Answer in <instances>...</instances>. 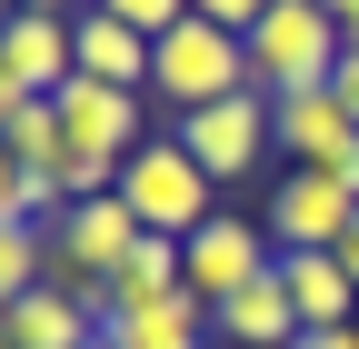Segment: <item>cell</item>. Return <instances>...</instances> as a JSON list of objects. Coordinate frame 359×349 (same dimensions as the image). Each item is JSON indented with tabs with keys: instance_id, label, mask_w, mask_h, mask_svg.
Masks as SVG:
<instances>
[{
	"instance_id": "cell-1",
	"label": "cell",
	"mask_w": 359,
	"mask_h": 349,
	"mask_svg": "<svg viewBox=\"0 0 359 349\" xmlns=\"http://www.w3.org/2000/svg\"><path fill=\"white\" fill-rule=\"evenodd\" d=\"M120 210H130L140 230H160V240H190V230L219 220V180L170 140V130H150V140L120 160Z\"/></svg>"
},
{
	"instance_id": "cell-2",
	"label": "cell",
	"mask_w": 359,
	"mask_h": 349,
	"mask_svg": "<svg viewBox=\"0 0 359 349\" xmlns=\"http://www.w3.org/2000/svg\"><path fill=\"white\" fill-rule=\"evenodd\" d=\"M240 90H259L240 30L180 20L170 40H150V100H170V120H190V110H210V100H240Z\"/></svg>"
},
{
	"instance_id": "cell-3",
	"label": "cell",
	"mask_w": 359,
	"mask_h": 349,
	"mask_svg": "<svg viewBox=\"0 0 359 349\" xmlns=\"http://www.w3.org/2000/svg\"><path fill=\"white\" fill-rule=\"evenodd\" d=\"M339 20L320 11V0H269V20L250 30V80L269 100H290V90H330V70H339Z\"/></svg>"
},
{
	"instance_id": "cell-4",
	"label": "cell",
	"mask_w": 359,
	"mask_h": 349,
	"mask_svg": "<svg viewBox=\"0 0 359 349\" xmlns=\"http://www.w3.org/2000/svg\"><path fill=\"white\" fill-rule=\"evenodd\" d=\"M269 270H280V240H269L259 220H230V210H219L210 230L180 240V289H190L200 310L240 299V289H250V280H269Z\"/></svg>"
},
{
	"instance_id": "cell-5",
	"label": "cell",
	"mask_w": 359,
	"mask_h": 349,
	"mask_svg": "<svg viewBox=\"0 0 359 349\" xmlns=\"http://www.w3.org/2000/svg\"><path fill=\"white\" fill-rule=\"evenodd\" d=\"M170 140L230 190V180H250V170L269 160V90H240V100H210V110H190V120H170Z\"/></svg>"
},
{
	"instance_id": "cell-6",
	"label": "cell",
	"mask_w": 359,
	"mask_h": 349,
	"mask_svg": "<svg viewBox=\"0 0 359 349\" xmlns=\"http://www.w3.org/2000/svg\"><path fill=\"white\" fill-rule=\"evenodd\" d=\"M150 140V110H140V90H110V80H60V150H80V160H130Z\"/></svg>"
},
{
	"instance_id": "cell-7",
	"label": "cell",
	"mask_w": 359,
	"mask_h": 349,
	"mask_svg": "<svg viewBox=\"0 0 359 349\" xmlns=\"http://www.w3.org/2000/svg\"><path fill=\"white\" fill-rule=\"evenodd\" d=\"M349 190H339V170H280V190H269V240L280 249H339V230H349Z\"/></svg>"
},
{
	"instance_id": "cell-8",
	"label": "cell",
	"mask_w": 359,
	"mask_h": 349,
	"mask_svg": "<svg viewBox=\"0 0 359 349\" xmlns=\"http://www.w3.org/2000/svg\"><path fill=\"white\" fill-rule=\"evenodd\" d=\"M70 20H80V11H30V0L0 20V70H11L30 100H60V80L80 70V60H70Z\"/></svg>"
},
{
	"instance_id": "cell-9",
	"label": "cell",
	"mask_w": 359,
	"mask_h": 349,
	"mask_svg": "<svg viewBox=\"0 0 359 349\" xmlns=\"http://www.w3.org/2000/svg\"><path fill=\"white\" fill-rule=\"evenodd\" d=\"M349 110L330 90H290V100H269V150H290V170H339L349 160Z\"/></svg>"
},
{
	"instance_id": "cell-10",
	"label": "cell",
	"mask_w": 359,
	"mask_h": 349,
	"mask_svg": "<svg viewBox=\"0 0 359 349\" xmlns=\"http://www.w3.org/2000/svg\"><path fill=\"white\" fill-rule=\"evenodd\" d=\"M210 339V310L190 289H150V299H120L100 320V349H200Z\"/></svg>"
},
{
	"instance_id": "cell-11",
	"label": "cell",
	"mask_w": 359,
	"mask_h": 349,
	"mask_svg": "<svg viewBox=\"0 0 359 349\" xmlns=\"http://www.w3.org/2000/svg\"><path fill=\"white\" fill-rule=\"evenodd\" d=\"M140 240H150V230L120 210V190H110V200H70V220L50 230V249H60V259H80V270H100V280H120Z\"/></svg>"
},
{
	"instance_id": "cell-12",
	"label": "cell",
	"mask_w": 359,
	"mask_h": 349,
	"mask_svg": "<svg viewBox=\"0 0 359 349\" xmlns=\"http://www.w3.org/2000/svg\"><path fill=\"white\" fill-rule=\"evenodd\" d=\"M70 60H80V80L150 90V40H140V30H120L110 11H80V20H70Z\"/></svg>"
},
{
	"instance_id": "cell-13",
	"label": "cell",
	"mask_w": 359,
	"mask_h": 349,
	"mask_svg": "<svg viewBox=\"0 0 359 349\" xmlns=\"http://www.w3.org/2000/svg\"><path fill=\"white\" fill-rule=\"evenodd\" d=\"M280 289H290L299 329H349V310H359V289L330 249H280Z\"/></svg>"
},
{
	"instance_id": "cell-14",
	"label": "cell",
	"mask_w": 359,
	"mask_h": 349,
	"mask_svg": "<svg viewBox=\"0 0 359 349\" xmlns=\"http://www.w3.org/2000/svg\"><path fill=\"white\" fill-rule=\"evenodd\" d=\"M219 339H230V349H290L299 339V310H290V289H280V270H269V280H250L240 299H219Z\"/></svg>"
},
{
	"instance_id": "cell-15",
	"label": "cell",
	"mask_w": 359,
	"mask_h": 349,
	"mask_svg": "<svg viewBox=\"0 0 359 349\" xmlns=\"http://www.w3.org/2000/svg\"><path fill=\"white\" fill-rule=\"evenodd\" d=\"M90 339H100V320H80L60 289H30L0 310V349H90Z\"/></svg>"
},
{
	"instance_id": "cell-16",
	"label": "cell",
	"mask_w": 359,
	"mask_h": 349,
	"mask_svg": "<svg viewBox=\"0 0 359 349\" xmlns=\"http://www.w3.org/2000/svg\"><path fill=\"white\" fill-rule=\"evenodd\" d=\"M0 150H11L20 170H60V100H20L11 120H0Z\"/></svg>"
},
{
	"instance_id": "cell-17",
	"label": "cell",
	"mask_w": 359,
	"mask_h": 349,
	"mask_svg": "<svg viewBox=\"0 0 359 349\" xmlns=\"http://www.w3.org/2000/svg\"><path fill=\"white\" fill-rule=\"evenodd\" d=\"M40 259H50V240H40V230H20V220H0V310L40 289Z\"/></svg>"
},
{
	"instance_id": "cell-18",
	"label": "cell",
	"mask_w": 359,
	"mask_h": 349,
	"mask_svg": "<svg viewBox=\"0 0 359 349\" xmlns=\"http://www.w3.org/2000/svg\"><path fill=\"white\" fill-rule=\"evenodd\" d=\"M110 289H120V299H150V289H180V240H160V230H150L140 249H130V270H120ZM120 299H110V310H120Z\"/></svg>"
},
{
	"instance_id": "cell-19",
	"label": "cell",
	"mask_w": 359,
	"mask_h": 349,
	"mask_svg": "<svg viewBox=\"0 0 359 349\" xmlns=\"http://www.w3.org/2000/svg\"><path fill=\"white\" fill-rule=\"evenodd\" d=\"M90 11H110L120 30H140V40H170L180 20H190V0H90Z\"/></svg>"
},
{
	"instance_id": "cell-20",
	"label": "cell",
	"mask_w": 359,
	"mask_h": 349,
	"mask_svg": "<svg viewBox=\"0 0 359 349\" xmlns=\"http://www.w3.org/2000/svg\"><path fill=\"white\" fill-rule=\"evenodd\" d=\"M190 20H219V30H240V40H250V30L269 20V0H190Z\"/></svg>"
},
{
	"instance_id": "cell-21",
	"label": "cell",
	"mask_w": 359,
	"mask_h": 349,
	"mask_svg": "<svg viewBox=\"0 0 359 349\" xmlns=\"http://www.w3.org/2000/svg\"><path fill=\"white\" fill-rule=\"evenodd\" d=\"M330 100L349 110V130H359V50H339V70H330Z\"/></svg>"
},
{
	"instance_id": "cell-22",
	"label": "cell",
	"mask_w": 359,
	"mask_h": 349,
	"mask_svg": "<svg viewBox=\"0 0 359 349\" xmlns=\"http://www.w3.org/2000/svg\"><path fill=\"white\" fill-rule=\"evenodd\" d=\"M0 220H20V160L0 150Z\"/></svg>"
},
{
	"instance_id": "cell-23",
	"label": "cell",
	"mask_w": 359,
	"mask_h": 349,
	"mask_svg": "<svg viewBox=\"0 0 359 349\" xmlns=\"http://www.w3.org/2000/svg\"><path fill=\"white\" fill-rule=\"evenodd\" d=\"M330 259H339V270H349V289H359V210H349V230H339V249H330Z\"/></svg>"
},
{
	"instance_id": "cell-24",
	"label": "cell",
	"mask_w": 359,
	"mask_h": 349,
	"mask_svg": "<svg viewBox=\"0 0 359 349\" xmlns=\"http://www.w3.org/2000/svg\"><path fill=\"white\" fill-rule=\"evenodd\" d=\"M290 349H359V329H299Z\"/></svg>"
},
{
	"instance_id": "cell-25",
	"label": "cell",
	"mask_w": 359,
	"mask_h": 349,
	"mask_svg": "<svg viewBox=\"0 0 359 349\" xmlns=\"http://www.w3.org/2000/svg\"><path fill=\"white\" fill-rule=\"evenodd\" d=\"M320 11L339 20V40H349V50H359V0H320Z\"/></svg>"
},
{
	"instance_id": "cell-26",
	"label": "cell",
	"mask_w": 359,
	"mask_h": 349,
	"mask_svg": "<svg viewBox=\"0 0 359 349\" xmlns=\"http://www.w3.org/2000/svg\"><path fill=\"white\" fill-rule=\"evenodd\" d=\"M20 100H30V90H20V80H11V70H0V120H11V110H20Z\"/></svg>"
},
{
	"instance_id": "cell-27",
	"label": "cell",
	"mask_w": 359,
	"mask_h": 349,
	"mask_svg": "<svg viewBox=\"0 0 359 349\" xmlns=\"http://www.w3.org/2000/svg\"><path fill=\"white\" fill-rule=\"evenodd\" d=\"M11 11H20V0H0V20H11Z\"/></svg>"
},
{
	"instance_id": "cell-28",
	"label": "cell",
	"mask_w": 359,
	"mask_h": 349,
	"mask_svg": "<svg viewBox=\"0 0 359 349\" xmlns=\"http://www.w3.org/2000/svg\"><path fill=\"white\" fill-rule=\"evenodd\" d=\"M90 349H100V339H90Z\"/></svg>"
},
{
	"instance_id": "cell-29",
	"label": "cell",
	"mask_w": 359,
	"mask_h": 349,
	"mask_svg": "<svg viewBox=\"0 0 359 349\" xmlns=\"http://www.w3.org/2000/svg\"><path fill=\"white\" fill-rule=\"evenodd\" d=\"M80 11H90V0H80Z\"/></svg>"
},
{
	"instance_id": "cell-30",
	"label": "cell",
	"mask_w": 359,
	"mask_h": 349,
	"mask_svg": "<svg viewBox=\"0 0 359 349\" xmlns=\"http://www.w3.org/2000/svg\"><path fill=\"white\" fill-rule=\"evenodd\" d=\"M200 349H210V339H200Z\"/></svg>"
}]
</instances>
